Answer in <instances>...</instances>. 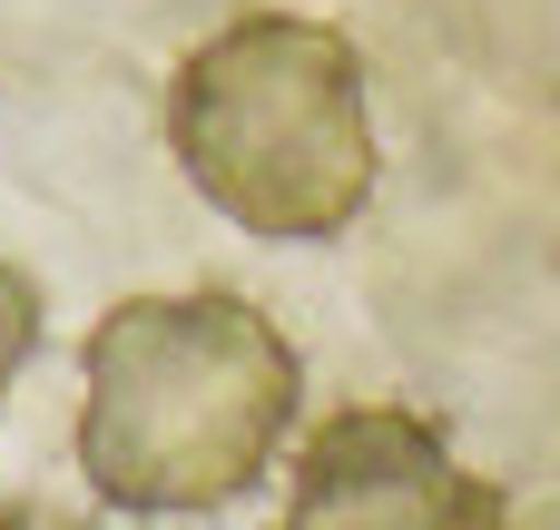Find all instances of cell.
<instances>
[{
  "instance_id": "3",
  "label": "cell",
  "mask_w": 560,
  "mask_h": 530,
  "mask_svg": "<svg viewBox=\"0 0 560 530\" xmlns=\"http://www.w3.org/2000/svg\"><path fill=\"white\" fill-rule=\"evenodd\" d=\"M276 530H512V511L423 413L345 403L305 433Z\"/></svg>"
},
{
  "instance_id": "2",
  "label": "cell",
  "mask_w": 560,
  "mask_h": 530,
  "mask_svg": "<svg viewBox=\"0 0 560 530\" xmlns=\"http://www.w3.org/2000/svg\"><path fill=\"white\" fill-rule=\"evenodd\" d=\"M167 148L226 226H246L266 246L345 236L374 207V177H384L364 49L325 20L246 10L177 59Z\"/></svg>"
},
{
  "instance_id": "4",
  "label": "cell",
  "mask_w": 560,
  "mask_h": 530,
  "mask_svg": "<svg viewBox=\"0 0 560 530\" xmlns=\"http://www.w3.org/2000/svg\"><path fill=\"white\" fill-rule=\"evenodd\" d=\"M30 344H39V285L0 256V393H10V374L30 364Z\"/></svg>"
},
{
  "instance_id": "6",
  "label": "cell",
  "mask_w": 560,
  "mask_h": 530,
  "mask_svg": "<svg viewBox=\"0 0 560 530\" xmlns=\"http://www.w3.org/2000/svg\"><path fill=\"white\" fill-rule=\"evenodd\" d=\"M20 530H39V521H20ZM59 530H69V521H59Z\"/></svg>"
},
{
  "instance_id": "5",
  "label": "cell",
  "mask_w": 560,
  "mask_h": 530,
  "mask_svg": "<svg viewBox=\"0 0 560 530\" xmlns=\"http://www.w3.org/2000/svg\"><path fill=\"white\" fill-rule=\"evenodd\" d=\"M0 530H20V511H10V502H0Z\"/></svg>"
},
{
  "instance_id": "1",
  "label": "cell",
  "mask_w": 560,
  "mask_h": 530,
  "mask_svg": "<svg viewBox=\"0 0 560 530\" xmlns=\"http://www.w3.org/2000/svg\"><path fill=\"white\" fill-rule=\"evenodd\" d=\"M79 472L108 511H226L295 433L305 364L246 295H128L89 325Z\"/></svg>"
}]
</instances>
